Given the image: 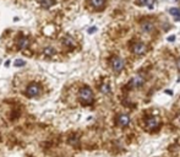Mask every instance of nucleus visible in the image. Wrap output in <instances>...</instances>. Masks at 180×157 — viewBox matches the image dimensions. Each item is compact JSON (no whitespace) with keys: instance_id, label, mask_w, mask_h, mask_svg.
<instances>
[{"instance_id":"nucleus-20","label":"nucleus","mask_w":180,"mask_h":157,"mask_svg":"<svg viewBox=\"0 0 180 157\" xmlns=\"http://www.w3.org/2000/svg\"><path fill=\"white\" fill-rule=\"evenodd\" d=\"M176 64H178V68L180 69V59H178V61H176Z\"/></svg>"},{"instance_id":"nucleus-8","label":"nucleus","mask_w":180,"mask_h":157,"mask_svg":"<svg viewBox=\"0 0 180 157\" xmlns=\"http://www.w3.org/2000/svg\"><path fill=\"white\" fill-rule=\"evenodd\" d=\"M130 115H128V114H120L119 117H118V125H120V126H126L129 123H130Z\"/></svg>"},{"instance_id":"nucleus-10","label":"nucleus","mask_w":180,"mask_h":157,"mask_svg":"<svg viewBox=\"0 0 180 157\" xmlns=\"http://www.w3.org/2000/svg\"><path fill=\"white\" fill-rule=\"evenodd\" d=\"M91 5L95 8V9H102L104 5H106V0H89Z\"/></svg>"},{"instance_id":"nucleus-9","label":"nucleus","mask_w":180,"mask_h":157,"mask_svg":"<svg viewBox=\"0 0 180 157\" xmlns=\"http://www.w3.org/2000/svg\"><path fill=\"white\" fill-rule=\"evenodd\" d=\"M141 28H142L143 32H152V31L154 30V26H153L152 22H149V21H145V22L141 24Z\"/></svg>"},{"instance_id":"nucleus-19","label":"nucleus","mask_w":180,"mask_h":157,"mask_svg":"<svg viewBox=\"0 0 180 157\" xmlns=\"http://www.w3.org/2000/svg\"><path fill=\"white\" fill-rule=\"evenodd\" d=\"M96 30H97L96 27H92V28H89V31H88V32H89V33H93V32H95Z\"/></svg>"},{"instance_id":"nucleus-7","label":"nucleus","mask_w":180,"mask_h":157,"mask_svg":"<svg viewBox=\"0 0 180 157\" xmlns=\"http://www.w3.org/2000/svg\"><path fill=\"white\" fill-rule=\"evenodd\" d=\"M30 38L28 37H26V36H23V37H21L20 39H19V42H17V47L20 48V49H27L28 47H30Z\"/></svg>"},{"instance_id":"nucleus-4","label":"nucleus","mask_w":180,"mask_h":157,"mask_svg":"<svg viewBox=\"0 0 180 157\" xmlns=\"http://www.w3.org/2000/svg\"><path fill=\"white\" fill-rule=\"evenodd\" d=\"M131 49H132L134 54H136V55H143L147 52V47L143 43H140V42L134 43L132 47H131Z\"/></svg>"},{"instance_id":"nucleus-3","label":"nucleus","mask_w":180,"mask_h":157,"mask_svg":"<svg viewBox=\"0 0 180 157\" xmlns=\"http://www.w3.org/2000/svg\"><path fill=\"white\" fill-rule=\"evenodd\" d=\"M124 65H125L124 59H121L120 57L113 58V60H112V68H113V70H114L115 72H120V71L124 69Z\"/></svg>"},{"instance_id":"nucleus-5","label":"nucleus","mask_w":180,"mask_h":157,"mask_svg":"<svg viewBox=\"0 0 180 157\" xmlns=\"http://www.w3.org/2000/svg\"><path fill=\"white\" fill-rule=\"evenodd\" d=\"M143 85H145V77L142 75H136V76L132 77V80H131V86L132 87L139 89V87H142Z\"/></svg>"},{"instance_id":"nucleus-15","label":"nucleus","mask_w":180,"mask_h":157,"mask_svg":"<svg viewBox=\"0 0 180 157\" xmlns=\"http://www.w3.org/2000/svg\"><path fill=\"white\" fill-rule=\"evenodd\" d=\"M53 4H54L53 0H41V5H42V8H44V9L52 8Z\"/></svg>"},{"instance_id":"nucleus-12","label":"nucleus","mask_w":180,"mask_h":157,"mask_svg":"<svg viewBox=\"0 0 180 157\" xmlns=\"http://www.w3.org/2000/svg\"><path fill=\"white\" fill-rule=\"evenodd\" d=\"M63 43H64V46H66V47H69V48H71V47L75 46V41H74V38L70 37V36L64 37V38H63Z\"/></svg>"},{"instance_id":"nucleus-2","label":"nucleus","mask_w":180,"mask_h":157,"mask_svg":"<svg viewBox=\"0 0 180 157\" xmlns=\"http://www.w3.org/2000/svg\"><path fill=\"white\" fill-rule=\"evenodd\" d=\"M39 93H41V87H39V85H37L34 82L33 84H30L27 86V89H26V96L27 97L33 98V97H37Z\"/></svg>"},{"instance_id":"nucleus-11","label":"nucleus","mask_w":180,"mask_h":157,"mask_svg":"<svg viewBox=\"0 0 180 157\" xmlns=\"http://www.w3.org/2000/svg\"><path fill=\"white\" fill-rule=\"evenodd\" d=\"M157 126H158V120H157V118L151 117V118L147 120V128H148V129H156Z\"/></svg>"},{"instance_id":"nucleus-17","label":"nucleus","mask_w":180,"mask_h":157,"mask_svg":"<svg viewBox=\"0 0 180 157\" xmlns=\"http://www.w3.org/2000/svg\"><path fill=\"white\" fill-rule=\"evenodd\" d=\"M15 65L16 66H22V65H25V61L23 60H16L15 61Z\"/></svg>"},{"instance_id":"nucleus-1","label":"nucleus","mask_w":180,"mask_h":157,"mask_svg":"<svg viewBox=\"0 0 180 157\" xmlns=\"http://www.w3.org/2000/svg\"><path fill=\"white\" fill-rule=\"evenodd\" d=\"M78 98L83 104H91L93 102V92L91 89L83 87L78 92Z\"/></svg>"},{"instance_id":"nucleus-14","label":"nucleus","mask_w":180,"mask_h":157,"mask_svg":"<svg viewBox=\"0 0 180 157\" xmlns=\"http://www.w3.org/2000/svg\"><path fill=\"white\" fill-rule=\"evenodd\" d=\"M168 11H169V14L173 15L178 21L180 20V9H178V8H170Z\"/></svg>"},{"instance_id":"nucleus-13","label":"nucleus","mask_w":180,"mask_h":157,"mask_svg":"<svg viewBox=\"0 0 180 157\" xmlns=\"http://www.w3.org/2000/svg\"><path fill=\"white\" fill-rule=\"evenodd\" d=\"M43 53H44V55H45V57L52 58V57L55 54V49H54L53 47H45V48L43 49Z\"/></svg>"},{"instance_id":"nucleus-6","label":"nucleus","mask_w":180,"mask_h":157,"mask_svg":"<svg viewBox=\"0 0 180 157\" xmlns=\"http://www.w3.org/2000/svg\"><path fill=\"white\" fill-rule=\"evenodd\" d=\"M156 0H136V5L139 6H147L148 9H153Z\"/></svg>"},{"instance_id":"nucleus-16","label":"nucleus","mask_w":180,"mask_h":157,"mask_svg":"<svg viewBox=\"0 0 180 157\" xmlns=\"http://www.w3.org/2000/svg\"><path fill=\"white\" fill-rule=\"evenodd\" d=\"M101 91H102L103 93H109V92H110V86H109L108 84H103V85L101 86Z\"/></svg>"},{"instance_id":"nucleus-18","label":"nucleus","mask_w":180,"mask_h":157,"mask_svg":"<svg viewBox=\"0 0 180 157\" xmlns=\"http://www.w3.org/2000/svg\"><path fill=\"white\" fill-rule=\"evenodd\" d=\"M168 41H169V42H174V41H175V36H170V37H168Z\"/></svg>"}]
</instances>
